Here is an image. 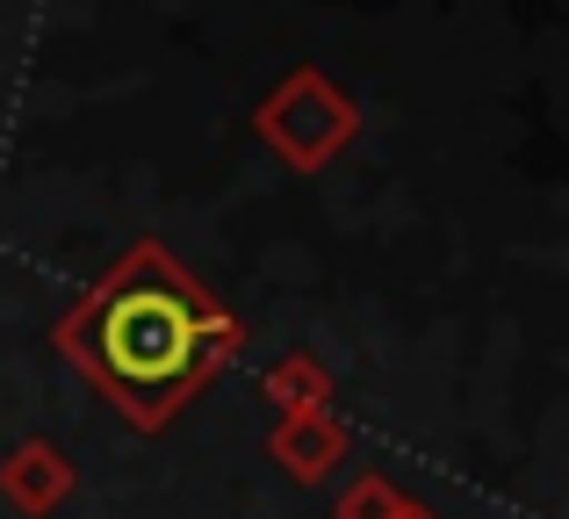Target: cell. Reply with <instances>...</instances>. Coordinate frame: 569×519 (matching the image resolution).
I'll return each instance as SVG.
<instances>
[{
	"label": "cell",
	"instance_id": "obj_1",
	"mask_svg": "<svg viewBox=\"0 0 569 519\" xmlns=\"http://www.w3.org/2000/svg\"><path fill=\"white\" fill-rule=\"evenodd\" d=\"M51 347L66 353L138 433H167L194 397L238 361L246 325H238L167 246L144 239L58 318Z\"/></svg>",
	"mask_w": 569,
	"mask_h": 519
},
{
	"label": "cell",
	"instance_id": "obj_2",
	"mask_svg": "<svg viewBox=\"0 0 569 519\" xmlns=\"http://www.w3.org/2000/svg\"><path fill=\"white\" fill-rule=\"evenodd\" d=\"M252 130H260V144L289 173H325L353 138H361V101H353L339 80H325L318 66H296L289 80L252 109Z\"/></svg>",
	"mask_w": 569,
	"mask_h": 519
},
{
	"label": "cell",
	"instance_id": "obj_3",
	"mask_svg": "<svg viewBox=\"0 0 569 519\" xmlns=\"http://www.w3.org/2000/svg\"><path fill=\"white\" fill-rule=\"evenodd\" d=\"M72 491H80V469H72V455L51 448V440H14V448L0 455V498L22 519H51Z\"/></svg>",
	"mask_w": 569,
	"mask_h": 519
},
{
	"label": "cell",
	"instance_id": "obj_4",
	"mask_svg": "<svg viewBox=\"0 0 569 519\" xmlns=\"http://www.w3.org/2000/svg\"><path fill=\"white\" fill-rule=\"evenodd\" d=\"M347 426L332 419V411H303V419H274V433H267V455H274L281 469H289L296 483H325L339 462H347Z\"/></svg>",
	"mask_w": 569,
	"mask_h": 519
},
{
	"label": "cell",
	"instance_id": "obj_5",
	"mask_svg": "<svg viewBox=\"0 0 569 519\" xmlns=\"http://www.w3.org/2000/svg\"><path fill=\"white\" fill-rule=\"evenodd\" d=\"M274 419H303V411H332V368L318 353H281L274 368L260 376Z\"/></svg>",
	"mask_w": 569,
	"mask_h": 519
},
{
	"label": "cell",
	"instance_id": "obj_6",
	"mask_svg": "<svg viewBox=\"0 0 569 519\" xmlns=\"http://www.w3.org/2000/svg\"><path fill=\"white\" fill-rule=\"evenodd\" d=\"M397 506H403V491L368 469V477H353L347 491H339V512L332 519H397Z\"/></svg>",
	"mask_w": 569,
	"mask_h": 519
},
{
	"label": "cell",
	"instance_id": "obj_7",
	"mask_svg": "<svg viewBox=\"0 0 569 519\" xmlns=\"http://www.w3.org/2000/svg\"><path fill=\"white\" fill-rule=\"evenodd\" d=\"M397 519H440V512H432V506H418V498H403V506H397Z\"/></svg>",
	"mask_w": 569,
	"mask_h": 519
}]
</instances>
